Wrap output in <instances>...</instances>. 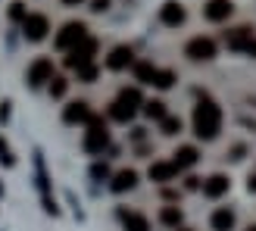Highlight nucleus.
Returning <instances> with one entry per match:
<instances>
[{"label": "nucleus", "instance_id": "1", "mask_svg": "<svg viewBox=\"0 0 256 231\" xmlns=\"http://www.w3.org/2000/svg\"><path fill=\"white\" fill-rule=\"evenodd\" d=\"M219 132H222V110L210 97H203L194 106V134L200 140H216Z\"/></svg>", "mask_w": 256, "mask_h": 231}, {"label": "nucleus", "instance_id": "2", "mask_svg": "<svg viewBox=\"0 0 256 231\" xmlns=\"http://www.w3.org/2000/svg\"><path fill=\"white\" fill-rule=\"evenodd\" d=\"M82 147L91 153V156H100V153L110 147V132H106V125H104V119H100V116H91V122H88V132H84Z\"/></svg>", "mask_w": 256, "mask_h": 231}, {"label": "nucleus", "instance_id": "3", "mask_svg": "<svg viewBox=\"0 0 256 231\" xmlns=\"http://www.w3.org/2000/svg\"><path fill=\"white\" fill-rule=\"evenodd\" d=\"M50 32V19L44 12H28V16L22 19V34L28 38V41H44Z\"/></svg>", "mask_w": 256, "mask_h": 231}, {"label": "nucleus", "instance_id": "4", "mask_svg": "<svg viewBox=\"0 0 256 231\" xmlns=\"http://www.w3.org/2000/svg\"><path fill=\"white\" fill-rule=\"evenodd\" d=\"M94 54H97V41H94V38H84L82 44H75V47L69 50V56H66V66H69V69L88 66V62H94Z\"/></svg>", "mask_w": 256, "mask_h": 231}, {"label": "nucleus", "instance_id": "5", "mask_svg": "<svg viewBox=\"0 0 256 231\" xmlns=\"http://www.w3.org/2000/svg\"><path fill=\"white\" fill-rule=\"evenodd\" d=\"M84 38H88V25L84 22H66L62 32L56 34V47L60 50H72L75 44H82Z\"/></svg>", "mask_w": 256, "mask_h": 231}, {"label": "nucleus", "instance_id": "6", "mask_svg": "<svg viewBox=\"0 0 256 231\" xmlns=\"http://www.w3.org/2000/svg\"><path fill=\"white\" fill-rule=\"evenodd\" d=\"M184 56H190L194 62H210L212 56H216V41L212 38H190L188 41V47H184Z\"/></svg>", "mask_w": 256, "mask_h": 231}, {"label": "nucleus", "instance_id": "7", "mask_svg": "<svg viewBox=\"0 0 256 231\" xmlns=\"http://www.w3.org/2000/svg\"><path fill=\"white\" fill-rule=\"evenodd\" d=\"M25 78H28V84H32V88L47 84L50 78H54V62H50L47 56H38L32 66H28V72H25Z\"/></svg>", "mask_w": 256, "mask_h": 231}, {"label": "nucleus", "instance_id": "8", "mask_svg": "<svg viewBox=\"0 0 256 231\" xmlns=\"http://www.w3.org/2000/svg\"><path fill=\"white\" fill-rule=\"evenodd\" d=\"M134 62V50L128 47V44H119V47H112V54H110V60H106V66L112 69V72H122V69H128Z\"/></svg>", "mask_w": 256, "mask_h": 231}, {"label": "nucleus", "instance_id": "9", "mask_svg": "<svg viewBox=\"0 0 256 231\" xmlns=\"http://www.w3.org/2000/svg\"><path fill=\"white\" fill-rule=\"evenodd\" d=\"M232 12H234V4H232V0H210V4L203 6V16H206L210 22H225Z\"/></svg>", "mask_w": 256, "mask_h": 231}, {"label": "nucleus", "instance_id": "10", "mask_svg": "<svg viewBox=\"0 0 256 231\" xmlns=\"http://www.w3.org/2000/svg\"><path fill=\"white\" fill-rule=\"evenodd\" d=\"M91 106L84 104V100H72V104L62 110V119H66L69 125H78V122H91Z\"/></svg>", "mask_w": 256, "mask_h": 231}, {"label": "nucleus", "instance_id": "11", "mask_svg": "<svg viewBox=\"0 0 256 231\" xmlns=\"http://www.w3.org/2000/svg\"><path fill=\"white\" fill-rule=\"evenodd\" d=\"M178 172H182V169H178L175 162H169V160L153 162V166H150V182H156V184H169Z\"/></svg>", "mask_w": 256, "mask_h": 231}, {"label": "nucleus", "instance_id": "12", "mask_svg": "<svg viewBox=\"0 0 256 231\" xmlns=\"http://www.w3.org/2000/svg\"><path fill=\"white\" fill-rule=\"evenodd\" d=\"M160 19H162V25H169V28H178V25L184 22V6L178 4V0H169V4H162Z\"/></svg>", "mask_w": 256, "mask_h": 231}, {"label": "nucleus", "instance_id": "13", "mask_svg": "<svg viewBox=\"0 0 256 231\" xmlns=\"http://www.w3.org/2000/svg\"><path fill=\"white\" fill-rule=\"evenodd\" d=\"M210 228L212 231H232L234 228V212L228 210V206H219L212 212V219H210Z\"/></svg>", "mask_w": 256, "mask_h": 231}, {"label": "nucleus", "instance_id": "14", "mask_svg": "<svg viewBox=\"0 0 256 231\" xmlns=\"http://www.w3.org/2000/svg\"><path fill=\"white\" fill-rule=\"evenodd\" d=\"M138 184V172L134 169H122V172H116V178H112V190H116V194H125V190H132Z\"/></svg>", "mask_w": 256, "mask_h": 231}, {"label": "nucleus", "instance_id": "15", "mask_svg": "<svg viewBox=\"0 0 256 231\" xmlns=\"http://www.w3.org/2000/svg\"><path fill=\"white\" fill-rule=\"evenodd\" d=\"M228 184H232V182H228L225 175H212V178H206V182H203V194L216 200V197L228 194Z\"/></svg>", "mask_w": 256, "mask_h": 231}, {"label": "nucleus", "instance_id": "16", "mask_svg": "<svg viewBox=\"0 0 256 231\" xmlns=\"http://www.w3.org/2000/svg\"><path fill=\"white\" fill-rule=\"evenodd\" d=\"M225 41L232 50H247V44L253 41V32L250 28H234V32H228L225 34Z\"/></svg>", "mask_w": 256, "mask_h": 231}, {"label": "nucleus", "instance_id": "17", "mask_svg": "<svg viewBox=\"0 0 256 231\" xmlns=\"http://www.w3.org/2000/svg\"><path fill=\"white\" fill-rule=\"evenodd\" d=\"M197 160H200V153H197V147H178L175 150V166L178 169H190V166H197Z\"/></svg>", "mask_w": 256, "mask_h": 231}, {"label": "nucleus", "instance_id": "18", "mask_svg": "<svg viewBox=\"0 0 256 231\" xmlns=\"http://www.w3.org/2000/svg\"><path fill=\"white\" fill-rule=\"evenodd\" d=\"M122 225L125 231H150L147 216H140V212H122Z\"/></svg>", "mask_w": 256, "mask_h": 231}, {"label": "nucleus", "instance_id": "19", "mask_svg": "<svg viewBox=\"0 0 256 231\" xmlns=\"http://www.w3.org/2000/svg\"><path fill=\"white\" fill-rule=\"evenodd\" d=\"M156 66H153V62H138V66H134V78L140 82V84H153V82H156Z\"/></svg>", "mask_w": 256, "mask_h": 231}, {"label": "nucleus", "instance_id": "20", "mask_svg": "<svg viewBox=\"0 0 256 231\" xmlns=\"http://www.w3.org/2000/svg\"><path fill=\"white\" fill-rule=\"evenodd\" d=\"M144 116H147V119L162 122L166 119V104H162V100H147V104H144Z\"/></svg>", "mask_w": 256, "mask_h": 231}, {"label": "nucleus", "instance_id": "21", "mask_svg": "<svg viewBox=\"0 0 256 231\" xmlns=\"http://www.w3.org/2000/svg\"><path fill=\"white\" fill-rule=\"evenodd\" d=\"M160 222H162V225L178 228V225H182V210H178V206H166V210L160 212Z\"/></svg>", "mask_w": 256, "mask_h": 231}, {"label": "nucleus", "instance_id": "22", "mask_svg": "<svg viewBox=\"0 0 256 231\" xmlns=\"http://www.w3.org/2000/svg\"><path fill=\"white\" fill-rule=\"evenodd\" d=\"M160 125H162V134H178L182 132V119H178V116H166Z\"/></svg>", "mask_w": 256, "mask_h": 231}, {"label": "nucleus", "instance_id": "23", "mask_svg": "<svg viewBox=\"0 0 256 231\" xmlns=\"http://www.w3.org/2000/svg\"><path fill=\"white\" fill-rule=\"evenodd\" d=\"M153 84L162 88V91H166V88H172V84H175V72H172V69H160V72H156V82H153Z\"/></svg>", "mask_w": 256, "mask_h": 231}, {"label": "nucleus", "instance_id": "24", "mask_svg": "<svg viewBox=\"0 0 256 231\" xmlns=\"http://www.w3.org/2000/svg\"><path fill=\"white\" fill-rule=\"evenodd\" d=\"M66 88H69V82L62 78V75H54V78H50V97H62Z\"/></svg>", "mask_w": 256, "mask_h": 231}, {"label": "nucleus", "instance_id": "25", "mask_svg": "<svg viewBox=\"0 0 256 231\" xmlns=\"http://www.w3.org/2000/svg\"><path fill=\"white\" fill-rule=\"evenodd\" d=\"M75 72H78V82H84V84H91V82L97 78V66H94V62H88V66H78Z\"/></svg>", "mask_w": 256, "mask_h": 231}, {"label": "nucleus", "instance_id": "26", "mask_svg": "<svg viewBox=\"0 0 256 231\" xmlns=\"http://www.w3.org/2000/svg\"><path fill=\"white\" fill-rule=\"evenodd\" d=\"M0 162H6V166L16 162V160H12V153H10V147L4 144V140H0Z\"/></svg>", "mask_w": 256, "mask_h": 231}, {"label": "nucleus", "instance_id": "27", "mask_svg": "<svg viewBox=\"0 0 256 231\" xmlns=\"http://www.w3.org/2000/svg\"><path fill=\"white\" fill-rule=\"evenodd\" d=\"M91 175H94V178H106V175H110V169H106V166H100V162H97L94 169H91Z\"/></svg>", "mask_w": 256, "mask_h": 231}, {"label": "nucleus", "instance_id": "28", "mask_svg": "<svg viewBox=\"0 0 256 231\" xmlns=\"http://www.w3.org/2000/svg\"><path fill=\"white\" fill-rule=\"evenodd\" d=\"M10 16H12V19H25V10H22V4H12Z\"/></svg>", "mask_w": 256, "mask_h": 231}, {"label": "nucleus", "instance_id": "29", "mask_svg": "<svg viewBox=\"0 0 256 231\" xmlns=\"http://www.w3.org/2000/svg\"><path fill=\"white\" fill-rule=\"evenodd\" d=\"M106 6H110V0H94V6H91V10H94V12H104Z\"/></svg>", "mask_w": 256, "mask_h": 231}, {"label": "nucleus", "instance_id": "30", "mask_svg": "<svg viewBox=\"0 0 256 231\" xmlns=\"http://www.w3.org/2000/svg\"><path fill=\"white\" fill-rule=\"evenodd\" d=\"M244 54H250V56H256V38H253V41L247 44V50H244Z\"/></svg>", "mask_w": 256, "mask_h": 231}, {"label": "nucleus", "instance_id": "31", "mask_svg": "<svg viewBox=\"0 0 256 231\" xmlns=\"http://www.w3.org/2000/svg\"><path fill=\"white\" fill-rule=\"evenodd\" d=\"M247 188H250L253 194H256V175H250V182H247Z\"/></svg>", "mask_w": 256, "mask_h": 231}, {"label": "nucleus", "instance_id": "32", "mask_svg": "<svg viewBox=\"0 0 256 231\" xmlns=\"http://www.w3.org/2000/svg\"><path fill=\"white\" fill-rule=\"evenodd\" d=\"M62 4H66V6H78L82 0H62Z\"/></svg>", "mask_w": 256, "mask_h": 231}, {"label": "nucleus", "instance_id": "33", "mask_svg": "<svg viewBox=\"0 0 256 231\" xmlns=\"http://www.w3.org/2000/svg\"><path fill=\"white\" fill-rule=\"evenodd\" d=\"M175 231H190V228H175Z\"/></svg>", "mask_w": 256, "mask_h": 231}, {"label": "nucleus", "instance_id": "34", "mask_svg": "<svg viewBox=\"0 0 256 231\" xmlns=\"http://www.w3.org/2000/svg\"><path fill=\"white\" fill-rule=\"evenodd\" d=\"M247 231H256V225H253V228H247Z\"/></svg>", "mask_w": 256, "mask_h": 231}]
</instances>
